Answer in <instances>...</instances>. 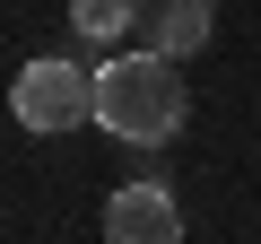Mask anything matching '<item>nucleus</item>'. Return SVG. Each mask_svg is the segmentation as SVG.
I'll use <instances>...</instances> for the list:
<instances>
[{
    "instance_id": "f257e3e1",
    "label": "nucleus",
    "mask_w": 261,
    "mask_h": 244,
    "mask_svg": "<svg viewBox=\"0 0 261 244\" xmlns=\"http://www.w3.org/2000/svg\"><path fill=\"white\" fill-rule=\"evenodd\" d=\"M183 70L166 61V53H113L105 70H96V122L113 140H130V149H166L174 131H183Z\"/></svg>"
},
{
    "instance_id": "f03ea898",
    "label": "nucleus",
    "mask_w": 261,
    "mask_h": 244,
    "mask_svg": "<svg viewBox=\"0 0 261 244\" xmlns=\"http://www.w3.org/2000/svg\"><path fill=\"white\" fill-rule=\"evenodd\" d=\"M9 113L27 122L35 140L79 131V122H96V70H79L70 53H44V61H27L9 79Z\"/></svg>"
},
{
    "instance_id": "7ed1b4c3",
    "label": "nucleus",
    "mask_w": 261,
    "mask_h": 244,
    "mask_svg": "<svg viewBox=\"0 0 261 244\" xmlns=\"http://www.w3.org/2000/svg\"><path fill=\"white\" fill-rule=\"evenodd\" d=\"M209 27H218V0H130V44H148L166 61L209 53Z\"/></svg>"
},
{
    "instance_id": "20e7f679",
    "label": "nucleus",
    "mask_w": 261,
    "mask_h": 244,
    "mask_svg": "<svg viewBox=\"0 0 261 244\" xmlns=\"http://www.w3.org/2000/svg\"><path fill=\"white\" fill-rule=\"evenodd\" d=\"M105 244H183V201L166 183H122L105 201Z\"/></svg>"
},
{
    "instance_id": "39448f33",
    "label": "nucleus",
    "mask_w": 261,
    "mask_h": 244,
    "mask_svg": "<svg viewBox=\"0 0 261 244\" xmlns=\"http://www.w3.org/2000/svg\"><path fill=\"white\" fill-rule=\"evenodd\" d=\"M70 27L87 44H130V0H70Z\"/></svg>"
}]
</instances>
